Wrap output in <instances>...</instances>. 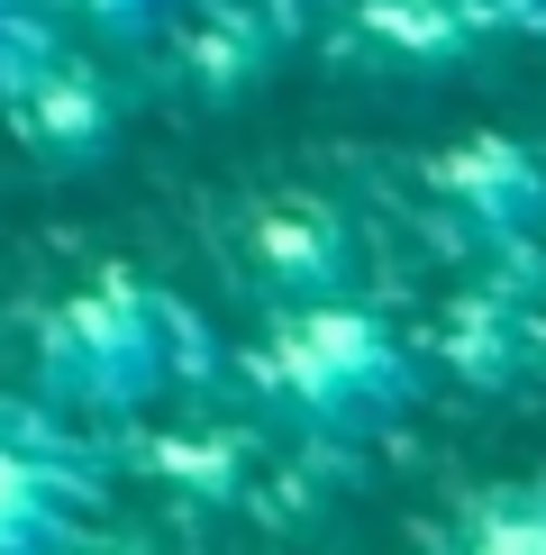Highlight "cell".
Returning a JSON list of instances; mask_svg holds the SVG:
<instances>
[{
	"instance_id": "cell-3",
	"label": "cell",
	"mask_w": 546,
	"mask_h": 555,
	"mask_svg": "<svg viewBox=\"0 0 546 555\" xmlns=\"http://www.w3.org/2000/svg\"><path fill=\"white\" fill-rule=\"evenodd\" d=\"M428 182H438L446 219H465L483 246H519L546 228V165L519 137H455V146L428 165Z\"/></svg>"
},
{
	"instance_id": "cell-2",
	"label": "cell",
	"mask_w": 546,
	"mask_h": 555,
	"mask_svg": "<svg viewBox=\"0 0 546 555\" xmlns=\"http://www.w3.org/2000/svg\"><path fill=\"white\" fill-rule=\"evenodd\" d=\"M37 383L74 410H136L173 383V310L128 273L55 300L37 328Z\"/></svg>"
},
{
	"instance_id": "cell-11",
	"label": "cell",
	"mask_w": 546,
	"mask_h": 555,
	"mask_svg": "<svg viewBox=\"0 0 546 555\" xmlns=\"http://www.w3.org/2000/svg\"><path fill=\"white\" fill-rule=\"evenodd\" d=\"M10 64H18V10L0 0V82H10Z\"/></svg>"
},
{
	"instance_id": "cell-9",
	"label": "cell",
	"mask_w": 546,
	"mask_h": 555,
	"mask_svg": "<svg viewBox=\"0 0 546 555\" xmlns=\"http://www.w3.org/2000/svg\"><path fill=\"white\" fill-rule=\"evenodd\" d=\"M155 465L182 474L192 492H227V482H237V455H227V447H192V437H165V447H155Z\"/></svg>"
},
{
	"instance_id": "cell-7",
	"label": "cell",
	"mask_w": 546,
	"mask_h": 555,
	"mask_svg": "<svg viewBox=\"0 0 546 555\" xmlns=\"http://www.w3.org/2000/svg\"><path fill=\"white\" fill-rule=\"evenodd\" d=\"M446 356L465 364L473 383H510L519 374V328H510V319H492V310H465V319H455V337H446Z\"/></svg>"
},
{
	"instance_id": "cell-1",
	"label": "cell",
	"mask_w": 546,
	"mask_h": 555,
	"mask_svg": "<svg viewBox=\"0 0 546 555\" xmlns=\"http://www.w3.org/2000/svg\"><path fill=\"white\" fill-rule=\"evenodd\" d=\"M264 383L310 437H374L419 401V364L374 310L347 300H291L264 346Z\"/></svg>"
},
{
	"instance_id": "cell-5",
	"label": "cell",
	"mask_w": 546,
	"mask_h": 555,
	"mask_svg": "<svg viewBox=\"0 0 546 555\" xmlns=\"http://www.w3.org/2000/svg\"><path fill=\"white\" fill-rule=\"evenodd\" d=\"M64 546H74V482L0 437V555H64Z\"/></svg>"
},
{
	"instance_id": "cell-8",
	"label": "cell",
	"mask_w": 546,
	"mask_h": 555,
	"mask_svg": "<svg viewBox=\"0 0 546 555\" xmlns=\"http://www.w3.org/2000/svg\"><path fill=\"white\" fill-rule=\"evenodd\" d=\"M465 555H546V492L483 511V528L465 538Z\"/></svg>"
},
{
	"instance_id": "cell-10",
	"label": "cell",
	"mask_w": 546,
	"mask_h": 555,
	"mask_svg": "<svg viewBox=\"0 0 546 555\" xmlns=\"http://www.w3.org/2000/svg\"><path fill=\"white\" fill-rule=\"evenodd\" d=\"M91 18H101V28H119V37H146L155 18H165V0H82Z\"/></svg>"
},
{
	"instance_id": "cell-4",
	"label": "cell",
	"mask_w": 546,
	"mask_h": 555,
	"mask_svg": "<svg viewBox=\"0 0 546 555\" xmlns=\"http://www.w3.org/2000/svg\"><path fill=\"white\" fill-rule=\"evenodd\" d=\"M246 256H256V283L291 310V300L347 292L355 237H347V219H337L328 201H273V210L256 219V237H246Z\"/></svg>"
},
{
	"instance_id": "cell-6",
	"label": "cell",
	"mask_w": 546,
	"mask_h": 555,
	"mask_svg": "<svg viewBox=\"0 0 546 555\" xmlns=\"http://www.w3.org/2000/svg\"><path fill=\"white\" fill-rule=\"evenodd\" d=\"M18 128H28V146L46 165H91V155H109V137H119V109H109V91L91 74H37Z\"/></svg>"
},
{
	"instance_id": "cell-12",
	"label": "cell",
	"mask_w": 546,
	"mask_h": 555,
	"mask_svg": "<svg viewBox=\"0 0 546 555\" xmlns=\"http://www.w3.org/2000/svg\"><path fill=\"white\" fill-rule=\"evenodd\" d=\"M64 555H119V546H64Z\"/></svg>"
}]
</instances>
